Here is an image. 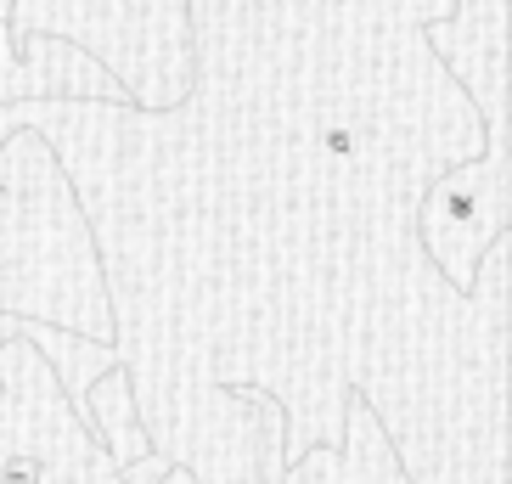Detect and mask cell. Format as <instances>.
<instances>
[{
  "label": "cell",
  "instance_id": "7",
  "mask_svg": "<svg viewBox=\"0 0 512 484\" xmlns=\"http://www.w3.org/2000/svg\"><path fill=\"white\" fill-rule=\"evenodd\" d=\"M6 6H12V0H0V17H6Z\"/></svg>",
  "mask_w": 512,
  "mask_h": 484
},
{
  "label": "cell",
  "instance_id": "6",
  "mask_svg": "<svg viewBox=\"0 0 512 484\" xmlns=\"http://www.w3.org/2000/svg\"><path fill=\"white\" fill-rule=\"evenodd\" d=\"M259 484H411L400 456H394L383 423L372 417L361 394H349L344 411V439L338 445H310L299 462L265 473Z\"/></svg>",
  "mask_w": 512,
  "mask_h": 484
},
{
  "label": "cell",
  "instance_id": "5",
  "mask_svg": "<svg viewBox=\"0 0 512 484\" xmlns=\"http://www.w3.org/2000/svg\"><path fill=\"white\" fill-rule=\"evenodd\" d=\"M23 96H102V102H130L119 91V79L107 74L96 57L79 46L57 40V34H6L0 17V107L23 102Z\"/></svg>",
  "mask_w": 512,
  "mask_h": 484
},
{
  "label": "cell",
  "instance_id": "1",
  "mask_svg": "<svg viewBox=\"0 0 512 484\" xmlns=\"http://www.w3.org/2000/svg\"><path fill=\"white\" fill-rule=\"evenodd\" d=\"M456 0H192L175 107L23 96L91 226L141 434L197 484H259L344 439L349 394L411 484H507L512 231L456 288L417 237L484 152L428 46Z\"/></svg>",
  "mask_w": 512,
  "mask_h": 484
},
{
  "label": "cell",
  "instance_id": "3",
  "mask_svg": "<svg viewBox=\"0 0 512 484\" xmlns=\"http://www.w3.org/2000/svg\"><path fill=\"white\" fill-rule=\"evenodd\" d=\"M6 34H57L152 113L192 91V0H12Z\"/></svg>",
  "mask_w": 512,
  "mask_h": 484
},
{
  "label": "cell",
  "instance_id": "4",
  "mask_svg": "<svg viewBox=\"0 0 512 484\" xmlns=\"http://www.w3.org/2000/svg\"><path fill=\"white\" fill-rule=\"evenodd\" d=\"M512 231V152L484 147L439 169L417 197V237L456 288H473L479 254Z\"/></svg>",
  "mask_w": 512,
  "mask_h": 484
},
{
  "label": "cell",
  "instance_id": "2",
  "mask_svg": "<svg viewBox=\"0 0 512 484\" xmlns=\"http://www.w3.org/2000/svg\"><path fill=\"white\" fill-rule=\"evenodd\" d=\"M0 310L113 344L102 259L40 130L0 141Z\"/></svg>",
  "mask_w": 512,
  "mask_h": 484
}]
</instances>
